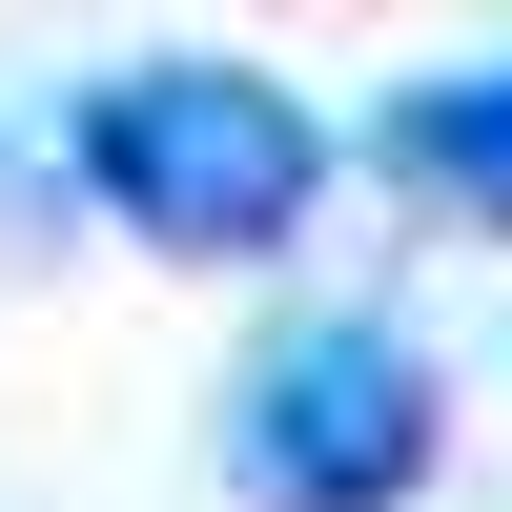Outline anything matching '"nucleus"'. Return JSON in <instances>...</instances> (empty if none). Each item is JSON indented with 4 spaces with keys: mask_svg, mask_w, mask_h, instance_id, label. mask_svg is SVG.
<instances>
[{
    "mask_svg": "<svg viewBox=\"0 0 512 512\" xmlns=\"http://www.w3.org/2000/svg\"><path fill=\"white\" fill-rule=\"evenodd\" d=\"M62 164L144 246H185V267H267V246L308 226V185H328V123L287 103L267 62H103L82 123H62Z\"/></svg>",
    "mask_w": 512,
    "mask_h": 512,
    "instance_id": "obj_1",
    "label": "nucleus"
},
{
    "mask_svg": "<svg viewBox=\"0 0 512 512\" xmlns=\"http://www.w3.org/2000/svg\"><path fill=\"white\" fill-rule=\"evenodd\" d=\"M431 431H451V390H431V349H410L390 308L287 328V349L226 390L246 512H410V492H431Z\"/></svg>",
    "mask_w": 512,
    "mask_h": 512,
    "instance_id": "obj_2",
    "label": "nucleus"
},
{
    "mask_svg": "<svg viewBox=\"0 0 512 512\" xmlns=\"http://www.w3.org/2000/svg\"><path fill=\"white\" fill-rule=\"evenodd\" d=\"M390 164L512 226V62H472V82H410V103H390Z\"/></svg>",
    "mask_w": 512,
    "mask_h": 512,
    "instance_id": "obj_3",
    "label": "nucleus"
}]
</instances>
